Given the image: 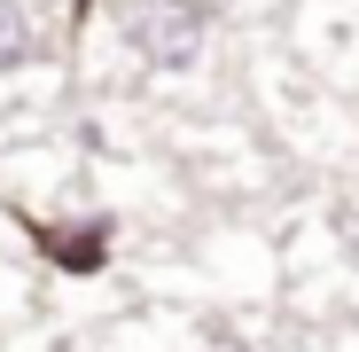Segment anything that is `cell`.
<instances>
[{
    "label": "cell",
    "instance_id": "4",
    "mask_svg": "<svg viewBox=\"0 0 359 352\" xmlns=\"http://www.w3.org/2000/svg\"><path fill=\"white\" fill-rule=\"evenodd\" d=\"M188 352H258L243 329H226V321H203L196 337H188Z\"/></svg>",
    "mask_w": 359,
    "mask_h": 352
},
{
    "label": "cell",
    "instance_id": "3",
    "mask_svg": "<svg viewBox=\"0 0 359 352\" xmlns=\"http://www.w3.org/2000/svg\"><path fill=\"white\" fill-rule=\"evenodd\" d=\"M39 55H47V16H39V0H0V86L24 79Z\"/></svg>",
    "mask_w": 359,
    "mask_h": 352
},
{
    "label": "cell",
    "instance_id": "2",
    "mask_svg": "<svg viewBox=\"0 0 359 352\" xmlns=\"http://www.w3.org/2000/svg\"><path fill=\"white\" fill-rule=\"evenodd\" d=\"M32 251L71 274V282H102L117 259V219L109 211H63V219H32Z\"/></svg>",
    "mask_w": 359,
    "mask_h": 352
},
{
    "label": "cell",
    "instance_id": "1",
    "mask_svg": "<svg viewBox=\"0 0 359 352\" xmlns=\"http://www.w3.org/2000/svg\"><path fill=\"white\" fill-rule=\"evenodd\" d=\"M109 32L149 79H188L211 55V0H109Z\"/></svg>",
    "mask_w": 359,
    "mask_h": 352
}]
</instances>
